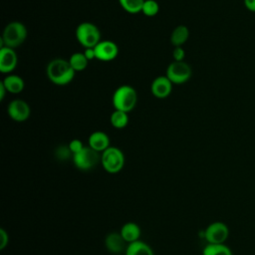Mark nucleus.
Masks as SVG:
<instances>
[{
    "label": "nucleus",
    "instance_id": "423d86ee",
    "mask_svg": "<svg viewBox=\"0 0 255 255\" xmlns=\"http://www.w3.org/2000/svg\"><path fill=\"white\" fill-rule=\"evenodd\" d=\"M192 75L191 67L184 61H173L166 68L165 76L173 85H181L186 83Z\"/></svg>",
    "mask_w": 255,
    "mask_h": 255
},
{
    "label": "nucleus",
    "instance_id": "5701e85b",
    "mask_svg": "<svg viewBox=\"0 0 255 255\" xmlns=\"http://www.w3.org/2000/svg\"><path fill=\"white\" fill-rule=\"evenodd\" d=\"M159 12V4L155 0H144L141 13L147 17H153Z\"/></svg>",
    "mask_w": 255,
    "mask_h": 255
},
{
    "label": "nucleus",
    "instance_id": "6e6552de",
    "mask_svg": "<svg viewBox=\"0 0 255 255\" xmlns=\"http://www.w3.org/2000/svg\"><path fill=\"white\" fill-rule=\"evenodd\" d=\"M229 236L228 226L221 221L210 223L204 230V238L208 244H223Z\"/></svg>",
    "mask_w": 255,
    "mask_h": 255
},
{
    "label": "nucleus",
    "instance_id": "f03ea898",
    "mask_svg": "<svg viewBox=\"0 0 255 255\" xmlns=\"http://www.w3.org/2000/svg\"><path fill=\"white\" fill-rule=\"evenodd\" d=\"M28 36V31L26 26L19 21H12L8 23L2 33L0 42L1 47H9L15 49L21 46Z\"/></svg>",
    "mask_w": 255,
    "mask_h": 255
},
{
    "label": "nucleus",
    "instance_id": "f257e3e1",
    "mask_svg": "<svg viewBox=\"0 0 255 255\" xmlns=\"http://www.w3.org/2000/svg\"><path fill=\"white\" fill-rule=\"evenodd\" d=\"M75 70L72 68L69 60L56 58L51 60L46 68L47 78L51 83L57 86H66L70 84L75 77Z\"/></svg>",
    "mask_w": 255,
    "mask_h": 255
},
{
    "label": "nucleus",
    "instance_id": "cd10ccee",
    "mask_svg": "<svg viewBox=\"0 0 255 255\" xmlns=\"http://www.w3.org/2000/svg\"><path fill=\"white\" fill-rule=\"evenodd\" d=\"M84 54H85L86 58H87L89 61L96 59V53H95L94 48H87V49H85Z\"/></svg>",
    "mask_w": 255,
    "mask_h": 255
},
{
    "label": "nucleus",
    "instance_id": "c85d7f7f",
    "mask_svg": "<svg viewBox=\"0 0 255 255\" xmlns=\"http://www.w3.org/2000/svg\"><path fill=\"white\" fill-rule=\"evenodd\" d=\"M6 93H8V92H7L6 88H5V86L3 85L2 82H0V101L4 100Z\"/></svg>",
    "mask_w": 255,
    "mask_h": 255
},
{
    "label": "nucleus",
    "instance_id": "9d476101",
    "mask_svg": "<svg viewBox=\"0 0 255 255\" xmlns=\"http://www.w3.org/2000/svg\"><path fill=\"white\" fill-rule=\"evenodd\" d=\"M96 59L103 62H110L115 60L119 55L118 45L111 40L101 41L95 48Z\"/></svg>",
    "mask_w": 255,
    "mask_h": 255
},
{
    "label": "nucleus",
    "instance_id": "393cba45",
    "mask_svg": "<svg viewBox=\"0 0 255 255\" xmlns=\"http://www.w3.org/2000/svg\"><path fill=\"white\" fill-rule=\"evenodd\" d=\"M172 58L173 61H184L185 58V51L183 47H174L172 50Z\"/></svg>",
    "mask_w": 255,
    "mask_h": 255
},
{
    "label": "nucleus",
    "instance_id": "7ed1b4c3",
    "mask_svg": "<svg viewBox=\"0 0 255 255\" xmlns=\"http://www.w3.org/2000/svg\"><path fill=\"white\" fill-rule=\"evenodd\" d=\"M113 106L115 110L129 113L132 111L137 103V93L131 86H120L113 95Z\"/></svg>",
    "mask_w": 255,
    "mask_h": 255
},
{
    "label": "nucleus",
    "instance_id": "20e7f679",
    "mask_svg": "<svg viewBox=\"0 0 255 255\" xmlns=\"http://www.w3.org/2000/svg\"><path fill=\"white\" fill-rule=\"evenodd\" d=\"M76 39L85 48H95L101 40V32L97 25L91 22H82L76 28Z\"/></svg>",
    "mask_w": 255,
    "mask_h": 255
},
{
    "label": "nucleus",
    "instance_id": "bb28decb",
    "mask_svg": "<svg viewBox=\"0 0 255 255\" xmlns=\"http://www.w3.org/2000/svg\"><path fill=\"white\" fill-rule=\"evenodd\" d=\"M243 4L248 11L255 13V0H243Z\"/></svg>",
    "mask_w": 255,
    "mask_h": 255
},
{
    "label": "nucleus",
    "instance_id": "4be33fe9",
    "mask_svg": "<svg viewBox=\"0 0 255 255\" xmlns=\"http://www.w3.org/2000/svg\"><path fill=\"white\" fill-rule=\"evenodd\" d=\"M144 0H119L121 7L129 14H137L141 12Z\"/></svg>",
    "mask_w": 255,
    "mask_h": 255
},
{
    "label": "nucleus",
    "instance_id": "6ab92c4d",
    "mask_svg": "<svg viewBox=\"0 0 255 255\" xmlns=\"http://www.w3.org/2000/svg\"><path fill=\"white\" fill-rule=\"evenodd\" d=\"M110 123L111 125L115 128H124L128 126V113L123 112V111H119V110H115L110 117Z\"/></svg>",
    "mask_w": 255,
    "mask_h": 255
},
{
    "label": "nucleus",
    "instance_id": "0eeeda50",
    "mask_svg": "<svg viewBox=\"0 0 255 255\" xmlns=\"http://www.w3.org/2000/svg\"><path fill=\"white\" fill-rule=\"evenodd\" d=\"M99 160H101V155L90 146H85L81 151L73 154L74 164L81 170H89L93 168Z\"/></svg>",
    "mask_w": 255,
    "mask_h": 255
},
{
    "label": "nucleus",
    "instance_id": "b1692460",
    "mask_svg": "<svg viewBox=\"0 0 255 255\" xmlns=\"http://www.w3.org/2000/svg\"><path fill=\"white\" fill-rule=\"evenodd\" d=\"M68 146H69V148H70V150H71V152H72L73 154H75V153L81 151V150L85 147V145L83 144V142H82L80 139H77V138L72 139V140L69 142Z\"/></svg>",
    "mask_w": 255,
    "mask_h": 255
},
{
    "label": "nucleus",
    "instance_id": "9b49d317",
    "mask_svg": "<svg viewBox=\"0 0 255 255\" xmlns=\"http://www.w3.org/2000/svg\"><path fill=\"white\" fill-rule=\"evenodd\" d=\"M18 64V56L14 49L9 47L0 48V72L2 74H11Z\"/></svg>",
    "mask_w": 255,
    "mask_h": 255
},
{
    "label": "nucleus",
    "instance_id": "39448f33",
    "mask_svg": "<svg viewBox=\"0 0 255 255\" xmlns=\"http://www.w3.org/2000/svg\"><path fill=\"white\" fill-rule=\"evenodd\" d=\"M101 162L106 171L110 173H117L124 167L125 155L120 148L110 146L102 152Z\"/></svg>",
    "mask_w": 255,
    "mask_h": 255
},
{
    "label": "nucleus",
    "instance_id": "4468645a",
    "mask_svg": "<svg viewBox=\"0 0 255 255\" xmlns=\"http://www.w3.org/2000/svg\"><path fill=\"white\" fill-rule=\"evenodd\" d=\"M1 82L10 94H20L25 88L24 80L18 75L9 74Z\"/></svg>",
    "mask_w": 255,
    "mask_h": 255
},
{
    "label": "nucleus",
    "instance_id": "2eb2a0df",
    "mask_svg": "<svg viewBox=\"0 0 255 255\" xmlns=\"http://www.w3.org/2000/svg\"><path fill=\"white\" fill-rule=\"evenodd\" d=\"M106 243V247L107 249L114 254L120 253L124 250L125 248V244L126 241L125 239L122 237L121 233H117V232H112L110 233L105 240Z\"/></svg>",
    "mask_w": 255,
    "mask_h": 255
},
{
    "label": "nucleus",
    "instance_id": "a211bd4d",
    "mask_svg": "<svg viewBox=\"0 0 255 255\" xmlns=\"http://www.w3.org/2000/svg\"><path fill=\"white\" fill-rule=\"evenodd\" d=\"M126 255H153V252L146 243L137 240L128 244Z\"/></svg>",
    "mask_w": 255,
    "mask_h": 255
},
{
    "label": "nucleus",
    "instance_id": "f8f14e48",
    "mask_svg": "<svg viewBox=\"0 0 255 255\" xmlns=\"http://www.w3.org/2000/svg\"><path fill=\"white\" fill-rule=\"evenodd\" d=\"M172 85L173 84L165 75L158 76L152 81L150 86V92L155 98L164 99L170 95L172 91Z\"/></svg>",
    "mask_w": 255,
    "mask_h": 255
},
{
    "label": "nucleus",
    "instance_id": "a878e982",
    "mask_svg": "<svg viewBox=\"0 0 255 255\" xmlns=\"http://www.w3.org/2000/svg\"><path fill=\"white\" fill-rule=\"evenodd\" d=\"M8 243V234L4 229H0V249H4Z\"/></svg>",
    "mask_w": 255,
    "mask_h": 255
},
{
    "label": "nucleus",
    "instance_id": "412c9836",
    "mask_svg": "<svg viewBox=\"0 0 255 255\" xmlns=\"http://www.w3.org/2000/svg\"><path fill=\"white\" fill-rule=\"evenodd\" d=\"M202 255H233L231 249L223 244H207L203 251Z\"/></svg>",
    "mask_w": 255,
    "mask_h": 255
},
{
    "label": "nucleus",
    "instance_id": "f3484780",
    "mask_svg": "<svg viewBox=\"0 0 255 255\" xmlns=\"http://www.w3.org/2000/svg\"><path fill=\"white\" fill-rule=\"evenodd\" d=\"M120 233L126 242L132 243V242L138 240L139 235H140V229L137 224H135L133 222H128V223L124 224Z\"/></svg>",
    "mask_w": 255,
    "mask_h": 255
},
{
    "label": "nucleus",
    "instance_id": "1a4fd4ad",
    "mask_svg": "<svg viewBox=\"0 0 255 255\" xmlns=\"http://www.w3.org/2000/svg\"><path fill=\"white\" fill-rule=\"evenodd\" d=\"M7 113L10 119H12L15 122L22 123L29 119L31 114V109L27 102L21 99H16L9 103L7 108Z\"/></svg>",
    "mask_w": 255,
    "mask_h": 255
},
{
    "label": "nucleus",
    "instance_id": "dca6fc26",
    "mask_svg": "<svg viewBox=\"0 0 255 255\" xmlns=\"http://www.w3.org/2000/svg\"><path fill=\"white\" fill-rule=\"evenodd\" d=\"M189 38V29L185 25L176 26L170 35V43L173 47H182Z\"/></svg>",
    "mask_w": 255,
    "mask_h": 255
},
{
    "label": "nucleus",
    "instance_id": "aec40b11",
    "mask_svg": "<svg viewBox=\"0 0 255 255\" xmlns=\"http://www.w3.org/2000/svg\"><path fill=\"white\" fill-rule=\"evenodd\" d=\"M69 62L72 66V68L75 70V72H82L87 69L89 60L86 58L84 53L76 52L71 55L69 58Z\"/></svg>",
    "mask_w": 255,
    "mask_h": 255
},
{
    "label": "nucleus",
    "instance_id": "ddd939ff",
    "mask_svg": "<svg viewBox=\"0 0 255 255\" xmlns=\"http://www.w3.org/2000/svg\"><path fill=\"white\" fill-rule=\"evenodd\" d=\"M89 146L98 152H103L110 147V138L106 132L96 130L89 136Z\"/></svg>",
    "mask_w": 255,
    "mask_h": 255
}]
</instances>
